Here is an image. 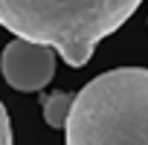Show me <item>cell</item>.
Wrapping results in <instances>:
<instances>
[{
  "label": "cell",
  "mask_w": 148,
  "mask_h": 145,
  "mask_svg": "<svg viewBox=\"0 0 148 145\" xmlns=\"http://www.w3.org/2000/svg\"><path fill=\"white\" fill-rule=\"evenodd\" d=\"M142 0H0V26L15 38L52 47L70 67H84Z\"/></svg>",
  "instance_id": "obj_1"
},
{
  "label": "cell",
  "mask_w": 148,
  "mask_h": 145,
  "mask_svg": "<svg viewBox=\"0 0 148 145\" xmlns=\"http://www.w3.org/2000/svg\"><path fill=\"white\" fill-rule=\"evenodd\" d=\"M67 145H148V67H116L76 93Z\"/></svg>",
  "instance_id": "obj_2"
},
{
  "label": "cell",
  "mask_w": 148,
  "mask_h": 145,
  "mask_svg": "<svg viewBox=\"0 0 148 145\" xmlns=\"http://www.w3.org/2000/svg\"><path fill=\"white\" fill-rule=\"evenodd\" d=\"M0 72H3L9 87L35 93V90L47 87L49 79L55 76V49L15 38L6 44L3 55H0Z\"/></svg>",
  "instance_id": "obj_3"
},
{
  "label": "cell",
  "mask_w": 148,
  "mask_h": 145,
  "mask_svg": "<svg viewBox=\"0 0 148 145\" xmlns=\"http://www.w3.org/2000/svg\"><path fill=\"white\" fill-rule=\"evenodd\" d=\"M73 105H76V93H67V90H55L47 93L41 99V110L49 128H67V119L73 113Z\"/></svg>",
  "instance_id": "obj_4"
},
{
  "label": "cell",
  "mask_w": 148,
  "mask_h": 145,
  "mask_svg": "<svg viewBox=\"0 0 148 145\" xmlns=\"http://www.w3.org/2000/svg\"><path fill=\"white\" fill-rule=\"evenodd\" d=\"M0 145H12V122H9L3 102H0Z\"/></svg>",
  "instance_id": "obj_5"
}]
</instances>
